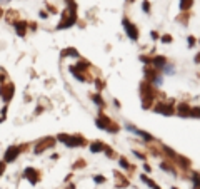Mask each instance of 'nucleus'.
Segmentation results:
<instances>
[{
    "mask_svg": "<svg viewBox=\"0 0 200 189\" xmlns=\"http://www.w3.org/2000/svg\"><path fill=\"white\" fill-rule=\"evenodd\" d=\"M172 189H177V187H172Z\"/></svg>",
    "mask_w": 200,
    "mask_h": 189,
    "instance_id": "39448f33",
    "label": "nucleus"
},
{
    "mask_svg": "<svg viewBox=\"0 0 200 189\" xmlns=\"http://www.w3.org/2000/svg\"><path fill=\"white\" fill-rule=\"evenodd\" d=\"M194 184L195 186H200V174L198 172H194Z\"/></svg>",
    "mask_w": 200,
    "mask_h": 189,
    "instance_id": "f03ea898",
    "label": "nucleus"
},
{
    "mask_svg": "<svg viewBox=\"0 0 200 189\" xmlns=\"http://www.w3.org/2000/svg\"><path fill=\"white\" fill-rule=\"evenodd\" d=\"M172 40V37H170V35H165V37H163V42H170Z\"/></svg>",
    "mask_w": 200,
    "mask_h": 189,
    "instance_id": "7ed1b4c3",
    "label": "nucleus"
},
{
    "mask_svg": "<svg viewBox=\"0 0 200 189\" xmlns=\"http://www.w3.org/2000/svg\"><path fill=\"white\" fill-rule=\"evenodd\" d=\"M194 189H200V186H195V187H194Z\"/></svg>",
    "mask_w": 200,
    "mask_h": 189,
    "instance_id": "20e7f679",
    "label": "nucleus"
},
{
    "mask_svg": "<svg viewBox=\"0 0 200 189\" xmlns=\"http://www.w3.org/2000/svg\"><path fill=\"white\" fill-rule=\"evenodd\" d=\"M125 27H127V32H128V35H130L132 39H137L138 37V34H137V30H135L134 25H130L128 22H125Z\"/></svg>",
    "mask_w": 200,
    "mask_h": 189,
    "instance_id": "f257e3e1",
    "label": "nucleus"
}]
</instances>
